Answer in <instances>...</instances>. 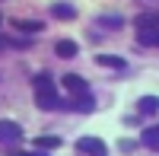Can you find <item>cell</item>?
I'll use <instances>...</instances> for the list:
<instances>
[{
    "instance_id": "cell-1",
    "label": "cell",
    "mask_w": 159,
    "mask_h": 156,
    "mask_svg": "<svg viewBox=\"0 0 159 156\" xmlns=\"http://www.w3.org/2000/svg\"><path fill=\"white\" fill-rule=\"evenodd\" d=\"M19 140H22V124L3 118L0 121V144H19Z\"/></svg>"
},
{
    "instance_id": "cell-2",
    "label": "cell",
    "mask_w": 159,
    "mask_h": 156,
    "mask_svg": "<svg viewBox=\"0 0 159 156\" xmlns=\"http://www.w3.org/2000/svg\"><path fill=\"white\" fill-rule=\"evenodd\" d=\"M76 150L86 153V156H108V150H105V144L99 137H80L76 140Z\"/></svg>"
},
{
    "instance_id": "cell-3",
    "label": "cell",
    "mask_w": 159,
    "mask_h": 156,
    "mask_svg": "<svg viewBox=\"0 0 159 156\" xmlns=\"http://www.w3.org/2000/svg\"><path fill=\"white\" fill-rule=\"evenodd\" d=\"M38 108H48V112H54V108H67V102H61L54 89H45V93H38Z\"/></svg>"
},
{
    "instance_id": "cell-4",
    "label": "cell",
    "mask_w": 159,
    "mask_h": 156,
    "mask_svg": "<svg viewBox=\"0 0 159 156\" xmlns=\"http://www.w3.org/2000/svg\"><path fill=\"white\" fill-rule=\"evenodd\" d=\"M64 89L73 93V96H83V93H89V83L83 80V76H76V73H67L64 76Z\"/></svg>"
},
{
    "instance_id": "cell-5",
    "label": "cell",
    "mask_w": 159,
    "mask_h": 156,
    "mask_svg": "<svg viewBox=\"0 0 159 156\" xmlns=\"http://www.w3.org/2000/svg\"><path fill=\"white\" fill-rule=\"evenodd\" d=\"M99 67H108V70H127V61L124 57H115V54H96Z\"/></svg>"
},
{
    "instance_id": "cell-6",
    "label": "cell",
    "mask_w": 159,
    "mask_h": 156,
    "mask_svg": "<svg viewBox=\"0 0 159 156\" xmlns=\"http://www.w3.org/2000/svg\"><path fill=\"white\" fill-rule=\"evenodd\" d=\"M13 25H16V32H22V35H35V32L45 29V22H38V19H16Z\"/></svg>"
},
{
    "instance_id": "cell-7",
    "label": "cell",
    "mask_w": 159,
    "mask_h": 156,
    "mask_svg": "<svg viewBox=\"0 0 159 156\" xmlns=\"http://www.w3.org/2000/svg\"><path fill=\"white\" fill-rule=\"evenodd\" d=\"M51 16H54V19H73L76 7L73 3H51Z\"/></svg>"
},
{
    "instance_id": "cell-8",
    "label": "cell",
    "mask_w": 159,
    "mask_h": 156,
    "mask_svg": "<svg viewBox=\"0 0 159 156\" xmlns=\"http://www.w3.org/2000/svg\"><path fill=\"white\" fill-rule=\"evenodd\" d=\"M67 108H76V112H92V108H96V99H92L89 93H83V96H76L73 102H67Z\"/></svg>"
},
{
    "instance_id": "cell-9",
    "label": "cell",
    "mask_w": 159,
    "mask_h": 156,
    "mask_svg": "<svg viewBox=\"0 0 159 156\" xmlns=\"http://www.w3.org/2000/svg\"><path fill=\"white\" fill-rule=\"evenodd\" d=\"M137 42L140 45H159V25H147V29L137 32Z\"/></svg>"
},
{
    "instance_id": "cell-10",
    "label": "cell",
    "mask_w": 159,
    "mask_h": 156,
    "mask_svg": "<svg viewBox=\"0 0 159 156\" xmlns=\"http://www.w3.org/2000/svg\"><path fill=\"white\" fill-rule=\"evenodd\" d=\"M54 51H57V57H76V42H70V38H61V42L54 45Z\"/></svg>"
},
{
    "instance_id": "cell-11",
    "label": "cell",
    "mask_w": 159,
    "mask_h": 156,
    "mask_svg": "<svg viewBox=\"0 0 159 156\" xmlns=\"http://www.w3.org/2000/svg\"><path fill=\"white\" fill-rule=\"evenodd\" d=\"M137 108H140L143 115H156V112H159V99H156V96H143Z\"/></svg>"
},
{
    "instance_id": "cell-12",
    "label": "cell",
    "mask_w": 159,
    "mask_h": 156,
    "mask_svg": "<svg viewBox=\"0 0 159 156\" xmlns=\"http://www.w3.org/2000/svg\"><path fill=\"white\" fill-rule=\"evenodd\" d=\"M140 140H143V144H147L150 150H159V127H147Z\"/></svg>"
},
{
    "instance_id": "cell-13",
    "label": "cell",
    "mask_w": 159,
    "mask_h": 156,
    "mask_svg": "<svg viewBox=\"0 0 159 156\" xmlns=\"http://www.w3.org/2000/svg\"><path fill=\"white\" fill-rule=\"evenodd\" d=\"M45 89H54V80L48 73H38L35 76V93H45Z\"/></svg>"
},
{
    "instance_id": "cell-14",
    "label": "cell",
    "mask_w": 159,
    "mask_h": 156,
    "mask_svg": "<svg viewBox=\"0 0 159 156\" xmlns=\"http://www.w3.org/2000/svg\"><path fill=\"white\" fill-rule=\"evenodd\" d=\"M48 147H61V137H35V150H48Z\"/></svg>"
},
{
    "instance_id": "cell-15",
    "label": "cell",
    "mask_w": 159,
    "mask_h": 156,
    "mask_svg": "<svg viewBox=\"0 0 159 156\" xmlns=\"http://www.w3.org/2000/svg\"><path fill=\"white\" fill-rule=\"evenodd\" d=\"M137 25H140V29H147V25H159V13H143V16H137Z\"/></svg>"
},
{
    "instance_id": "cell-16",
    "label": "cell",
    "mask_w": 159,
    "mask_h": 156,
    "mask_svg": "<svg viewBox=\"0 0 159 156\" xmlns=\"http://www.w3.org/2000/svg\"><path fill=\"white\" fill-rule=\"evenodd\" d=\"M102 22H105V25H108V29H118V25H121V19H115V16H105Z\"/></svg>"
},
{
    "instance_id": "cell-17",
    "label": "cell",
    "mask_w": 159,
    "mask_h": 156,
    "mask_svg": "<svg viewBox=\"0 0 159 156\" xmlns=\"http://www.w3.org/2000/svg\"><path fill=\"white\" fill-rule=\"evenodd\" d=\"M121 153H134V140H121Z\"/></svg>"
},
{
    "instance_id": "cell-18",
    "label": "cell",
    "mask_w": 159,
    "mask_h": 156,
    "mask_svg": "<svg viewBox=\"0 0 159 156\" xmlns=\"http://www.w3.org/2000/svg\"><path fill=\"white\" fill-rule=\"evenodd\" d=\"M13 156H45V153H22L19 150V153H13Z\"/></svg>"
},
{
    "instance_id": "cell-19",
    "label": "cell",
    "mask_w": 159,
    "mask_h": 156,
    "mask_svg": "<svg viewBox=\"0 0 159 156\" xmlns=\"http://www.w3.org/2000/svg\"><path fill=\"white\" fill-rule=\"evenodd\" d=\"M0 48H10V38H3V35H0Z\"/></svg>"
},
{
    "instance_id": "cell-20",
    "label": "cell",
    "mask_w": 159,
    "mask_h": 156,
    "mask_svg": "<svg viewBox=\"0 0 159 156\" xmlns=\"http://www.w3.org/2000/svg\"><path fill=\"white\" fill-rule=\"evenodd\" d=\"M0 22H3V16H0Z\"/></svg>"
}]
</instances>
